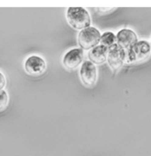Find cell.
I'll return each mask as SVG.
<instances>
[{"instance_id":"cell-2","label":"cell","mask_w":151,"mask_h":156,"mask_svg":"<svg viewBox=\"0 0 151 156\" xmlns=\"http://www.w3.org/2000/svg\"><path fill=\"white\" fill-rule=\"evenodd\" d=\"M151 54L150 44L148 41L141 40L133 44L127 51L125 62L128 64L142 63L149 58Z\"/></svg>"},{"instance_id":"cell-5","label":"cell","mask_w":151,"mask_h":156,"mask_svg":"<svg viewBox=\"0 0 151 156\" xmlns=\"http://www.w3.org/2000/svg\"><path fill=\"white\" fill-rule=\"evenodd\" d=\"M126 58V52L125 51L119 47L117 44L109 48L108 56H107V62L110 68L117 72L119 68L124 65Z\"/></svg>"},{"instance_id":"cell-14","label":"cell","mask_w":151,"mask_h":156,"mask_svg":"<svg viewBox=\"0 0 151 156\" xmlns=\"http://www.w3.org/2000/svg\"><path fill=\"white\" fill-rule=\"evenodd\" d=\"M149 44H150V46H151V41H150V43H149Z\"/></svg>"},{"instance_id":"cell-4","label":"cell","mask_w":151,"mask_h":156,"mask_svg":"<svg viewBox=\"0 0 151 156\" xmlns=\"http://www.w3.org/2000/svg\"><path fill=\"white\" fill-rule=\"evenodd\" d=\"M80 78L86 87H94L97 82L98 73L95 65L89 60L82 62L80 68Z\"/></svg>"},{"instance_id":"cell-8","label":"cell","mask_w":151,"mask_h":156,"mask_svg":"<svg viewBox=\"0 0 151 156\" xmlns=\"http://www.w3.org/2000/svg\"><path fill=\"white\" fill-rule=\"evenodd\" d=\"M117 44L125 50H129L132 47L133 44H135L138 42V37L137 35L134 31L129 29H120L117 35Z\"/></svg>"},{"instance_id":"cell-11","label":"cell","mask_w":151,"mask_h":156,"mask_svg":"<svg viewBox=\"0 0 151 156\" xmlns=\"http://www.w3.org/2000/svg\"><path fill=\"white\" fill-rule=\"evenodd\" d=\"M9 103V96L5 90H0V112L5 110Z\"/></svg>"},{"instance_id":"cell-3","label":"cell","mask_w":151,"mask_h":156,"mask_svg":"<svg viewBox=\"0 0 151 156\" xmlns=\"http://www.w3.org/2000/svg\"><path fill=\"white\" fill-rule=\"evenodd\" d=\"M102 34L94 27H88L80 31L78 35V44L82 50H91L100 43Z\"/></svg>"},{"instance_id":"cell-9","label":"cell","mask_w":151,"mask_h":156,"mask_svg":"<svg viewBox=\"0 0 151 156\" xmlns=\"http://www.w3.org/2000/svg\"><path fill=\"white\" fill-rule=\"evenodd\" d=\"M109 49L104 47L101 44H98L88 51V58L94 65H101L107 61Z\"/></svg>"},{"instance_id":"cell-1","label":"cell","mask_w":151,"mask_h":156,"mask_svg":"<svg viewBox=\"0 0 151 156\" xmlns=\"http://www.w3.org/2000/svg\"><path fill=\"white\" fill-rule=\"evenodd\" d=\"M66 18L68 24L76 30H82L91 24V17L88 10L83 7H69L66 10Z\"/></svg>"},{"instance_id":"cell-12","label":"cell","mask_w":151,"mask_h":156,"mask_svg":"<svg viewBox=\"0 0 151 156\" xmlns=\"http://www.w3.org/2000/svg\"><path fill=\"white\" fill-rule=\"evenodd\" d=\"M5 84H6V79H5V76L3 75V73L0 72V90H4Z\"/></svg>"},{"instance_id":"cell-13","label":"cell","mask_w":151,"mask_h":156,"mask_svg":"<svg viewBox=\"0 0 151 156\" xmlns=\"http://www.w3.org/2000/svg\"><path fill=\"white\" fill-rule=\"evenodd\" d=\"M97 11H101V12H112L116 10V8H96Z\"/></svg>"},{"instance_id":"cell-10","label":"cell","mask_w":151,"mask_h":156,"mask_svg":"<svg viewBox=\"0 0 151 156\" xmlns=\"http://www.w3.org/2000/svg\"><path fill=\"white\" fill-rule=\"evenodd\" d=\"M100 44H101V45H103L106 48H111L112 46H113L114 44H117L116 35L112 32H110V31L104 32V34L101 36Z\"/></svg>"},{"instance_id":"cell-7","label":"cell","mask_w":151,"mask_h":156,"mask_svg":"<svg viewBox=\"0 0 151 156\" xmlns=\"http://www.w3.org/2000/svg\"><path fill=\"white\" fill-rule=\"evenodd\" d=\"M83 58H84V51L82 49H72L64 55L62 63L63 66L67 70H74L82 64Z\"/></svg>"},{"instance_id":"cell-6","label":"cell","mask_w":151,"mask_h":156,"mask_svg":"<svg viewBox=\"0 0 151 156\" xmlns=\"http://www.w3.org/2000/svg\"><path fill=\"white\" fill-rule=\"evenodd\" d=\"M25 71L31 76H40L47 68L46 61L38 55H31L24 62Z\"/></svg>"}]
</instances>
